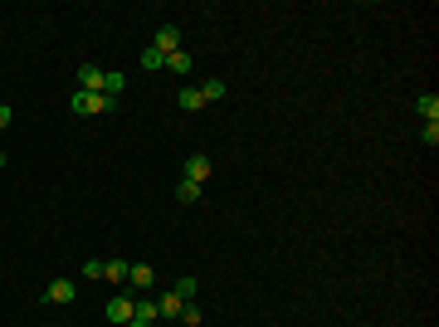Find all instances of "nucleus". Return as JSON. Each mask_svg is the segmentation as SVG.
I'll list each match as a JSON object with an SVG mask.
<instances>
[{
  "label": "nucleus",
  "instance_id": "1",
  "mask_svg": "<svg viewBox=\"0 0 439 327\" xmlns=\"http://www.w3.org/2000/svg\"><path fill=\"white\" fill-rule=\"evenodd\" d=\"M113 103H118V98H107V93H74V98H69V107H74L78 118H98V113H113Z\"/></svg>",
  "mask_w": 439,
  "mask_h": 327
},
{
  "label": "nucleus",
  "instance_id": "2",
  "mask_svg": "<svg viewBox=\"0 0 439 327\" xmlns=\"http://www.w3.org/2000/svg\"><path fill=\"white\" fill-rule=\"evenodd\" d=\"M103 313H107V322H118V327H127V322H132V313H137V303H132L127 293H118V298L107 303Z\"/></svg>",
  "mask_w": 439,
  "mask_h": 327
},
{
  "label": "nucleus",
  "instance_id": "3",
  "mask_svg": "<svg viewBox=\"0 0 439 327\" xmlns=\"http://www.w3.org/2000/svg\"><path fill=\"white\" fill-rule=\"evenodd\" d=\"M151 49H161V54H176V49H181V25H156V39H151Z\"/></svg>",
  "mask_w": 439,
  "mask_h": 327
},
{
  "label": "nucleus",
  "instance_id": "4",
  "mask_svg": "<svg viewBox=\"0 0 439 327\" xmlns=\"http://www.w3.org/2000/svg\"><path fill=\"white\" fill-rule=\"evenodd\" d=\"M186 181H195V186L210 181V156H205V151H191V156H186Z\"/></svg>",
  "mask_w": 439,
  "mask_h": 327
},
{
  "label": "nucleus",
  "instance_id": "5",
  "mask_svg": "<svg viewBox=\"0 0 439 327\" xmlns=\"http://www.w3.org/2000/svg\"><path fill=\"white\" fill-rule=\"evenodd\" d=\"M74 298H78V284L74 279H54L44 288V303H74Z\"/></svg>",
  "mask_w": 439,
  "mask_h": 327
},
{
  "label": "nucleus",
  "instance_id": "6",
  "mask_svg": "<svg viewBox=\"0 0 439 327\" xmlns=\"http://www.w3.org/2000/svg\"><path fill=\"white\" fill-rule=\"evenodd\" d=\"M181 308H186V298H181V293H171V288L156 298V317H176V322H181Z\"/></svg>",
  "mask_w": 439,
  "mask_h": 327
},
{
  "label": "nucleus",
  "instance_id": "7",
  "mask_svg": "<svg viewBox=\"0 0 439 327\" xmlns=\"http://www.w3.org/2000/svg\"><path fill=\"white\" fill-rule=\"evenodd\" d=\"M78 93H103V69L98 64H83L78 69Z\"/></svg>",
  "mask_w": 439,
  "mask_h": 327
},
{
  "label": "nucleus",
  "instance_id": "8",
  "mask_svg": "<svg viewBox=\"0 0 439 327\" xmlns=\"http://www.w3.org/2000/svg\"><path fill=\"white\" fill-rule=\"evenodd\" d=\"M415 113H420L425 123H439V93H420V98H415Z\"/></svg>",
  "mask_w": 439,
  "mask_h": 327
},
{
  "label": "nucleus",
  "instance_id": "9",
  "mask_svg": "<svg viewBox=\"0 0 439 327\" xmlns=\"http://www.w3.org/2000/svg\"><path fill=\"white\" fill-rule=\"evenodd\" d=\"M127 284H132V288H151V284H156L151 264H132V268H127Z\"/></svg>",
  "mask_w": 439,
  "mask_h": 327
},
{
  "label": "nucleus",
  "instance_id": "10",
  "mask_svg": "<svg viewBox=\"0 0 439 327\" xmlns=\"http://www.w3.org/2000/svg\"><path fill=\"white\" fill-rule=\"evenodd\" d=\"M176 103L186 107V113H200V107H205V93H200V88H181V93H176Z\"/></svg>",
  "mask_w": 439,
  "mask_h": 327
},
{
  "label": "nucleus",
  "instance_id": "11",
  "mask_svg": "<svg viewBox=\"0 0 439 327\" xmlns=\"http://www.w3.org/2000/svg\"><path fill=\"white\" fill-rule=\"evenodd\" d=\"M127 268H132V264L113 259V264H103V279H107V284H127Z\"/></svg>",
  "mask_w": 439,
  "mask_h": 327
},
{
  "label": "nucleus",
  "instance_id": "12",
  "mask_svg": "<svg viewBox=\"0 0 439 327\" xmlns=\"http://www.w3.org/2000/svg\"><path fill=\"white\" fill-rule=\"evenodd\" d=\"M191 64H195V59H191V54H186V49H176V54H167V69H171V74H191Z\"/></svg>",
  "mask_w": 439,
  "mask_h": 327
},
{
  "label": "nucleus",
  "instance_id": "13",
  "mask_svg": "<svg viewBox=\"0 0 439 327\" xmlns=\"http://www.w3.org/2000/svg\"><path fill=\"white\" fill-rule=\"evenodd\" d=\"M142 69H147V74L167 69V54H161V49H147V54H142Z\"/></svg>",
  "mask_w": 439,
  "mask_h": 327
},
{
  "label": "nucleus",
  "instance_id": "14",
  "mask_svg": "<svg viewBox=\"0 0 439 327\" xmlns=\"http://www.w3.org/2000/svg\"><path fill=\"white\" fill-rule=\"evenodd\" d=\"M176 200H181V205H195V200H200V186H195V181H181V186H176Z\"/></svg>",
  "mask_w": 439,
  "mask_h": 327
},
{
  "label": "nucleus",
  "instance_id": "15",
  "mask_svg": "<svg viewBox=\"0 0 439 327\" xmlns=\"http://www.w3.org/2000/svg\"><path fill=\"white\" fill-rule=\"evenodd\" d=\"M122 88H127V78H122V74H103V93H107V98H118Z\"/></svg>",
  "mask_w": 439,
  "mask_h": 327
},
{
  "label": "nucleus",
  "instance_id": "16",
  "mask_svg": "<svg viewBox=\"0 0 439 327\" xmlns=\"http://www.w3.org/2000/svg\"><path fill=\"white\" fill-rule=\"evenodd\" d=\"M200 93H205V103H220V98H225V83L210 78V83H200Z\"/></svg>",
  "mask_w": 439,
  "mask_h": 327
},
{
  "label": "nucleus",
  "instance_id": "17",
  "mask_svg": "<svg viewBox=\"0 0 439 327\" xmlns=\"http://www.w3.org/2000/svg\"><path fill=\"white\" fill-rule=\"evenodd\" d=\"M171 293H181L186 303H195V279H191V274H186V279H176V288H171Z\"/></svg>",
  "mask_w": 439,
  "mask_h": 327
},
{
  "label": "nucleus",
  "instance_id": "18",
  "mask_svg": "<svg viewBox=\"0 0 439 327\" xmlns=\"http://www.w3.org/2000/svg\"><path fill=\"white\" fill-rule=\"evenodd\" d=\"M132 317H142V322H156V303H151V298H142V303H137V313H132Z\"/></svg>",
  "mask_w": 439,
  "mask_h": 327
},
{
  "label": "nucleus",
  "instance_id": "19",
  "mask_svg": "<svg viewBox=\"0 0 439 327\" xmlns=\"http://www.w3.org/2000/svg\"><path fill=\"white\" fill-rule=\"evenodd\" d=\"M420 142H425V147H439V123H425V132H420Z\"/></svg>",
  "mask_w": 439,
  "mask_h": 327
},
{
  "label": "nucleus",
  "instance_id": "20",
  "mask_svg": "<svg viewBox=\"0 0 439 327\" xmlns=\"http://www.w3.org/2000/svg\"><path fill=\"white\" fill-rule=\"evenodd\" d=\"M83 279H103V259H88L83 264Z\"/></svg>",
  "mask_w": 439,
  "mask_h": 327
},
{
  "label": "nucleus",
  "instance_id": "21",
  "mask_svg": "<svg viewBox=\"0 0 439 327\" xmlns=\"http://www.w3.org/2000/svg\"><path fill=\"white\" fill-rule=\"evenodd\" d=\"M6 127H10V107H6V103H0V132H6Z\"/></svg>",
  "mask_w": 439,
  "mask_h": 327
},
{
  "label": "nucleus",
  "instance_id": "22",
  "mask_svg": "<svg viewBox=\"0 0 439 327\" xmlns=\"http://www.w3.org/2000/svg\"><path fill=\"white\" fill-rule=\"evenodd\" d=\"M127 327H151V322H142V317H132V322H127Z\"/></svg>",
  "mask_w": 439,
  "mask_h": 327
},
{
  "label": "nucleus",
  "instance_id": "23",
  "mask_svg": "<svg viewBox=\"0 0 439 327\" xmlns=\"http://www.w3.org/2000/svg\"><path fill=\"white\" fill-rule=\"evenodd\" d=\"M0 171H6V151H0Z\"/></svg>",
  "mask_w": 439,
  "mask_h": 327
}]
</instances>
